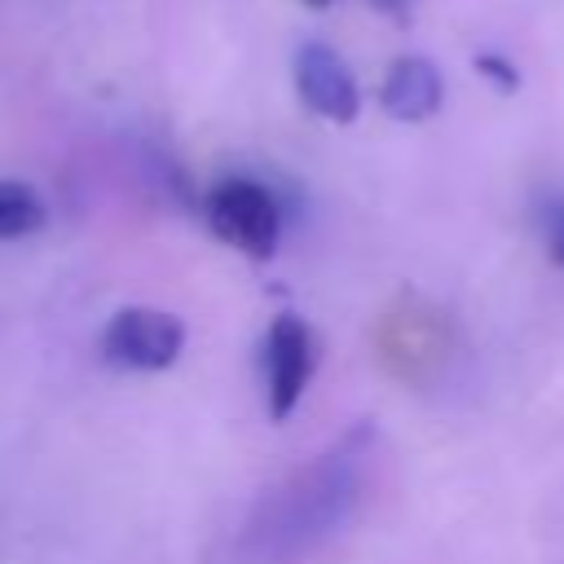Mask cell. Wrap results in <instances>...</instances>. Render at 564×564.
Returning <instances> with one entry per match:
<instances>
[{
    "instance_id": "9",
    "label": "cell",
    "mask_w": 564,
    "mask_h": 564,
    "mask_svg": "<svg viewBox=\"0 0 564 564\" xmlns=\"http://www.w3.org/2000/svg\"><path fill=\"white\" fill-rule=\"evenodd\" d=\"M542 242H546V256L564 269V203H551L546 216H542Z\"/></svg>"
},
{
    "instance_id": "5",
    "label": "cell",
    "mask_w": 564,
    "mask_h": 564,
    "mask_svg": "<svg viewBox=\"0 0 564 564\" xmlns=\"http://www.w3.org/2000/svg\"><path fill=\"white\" fill-rule=\"evenodd\" d=\"M291 70H295V93L313 115H322L330 123H352L357 119V110H361L357 79L330 44H317V40L300 44Z\"/></svg>"
},
{
    "instance_id": "11",
    "label": "cell",
    "mask_w": 564,
    "mask_h": 564,
    "mask_svg": "<svg viewBox=\"0 0 564 564\" xmlns=\"http://www.w3.org/2000/svg\"><path fill=\"white\" fill-rule=\"evenodd\" d=\"M300 4H308V9H326L330 0H300Z\"/></svg>"
},
{
    "instance_id": "6",
    "label": "cell",
    "mask_w": 564,
    "mask_h": 564,
    "mask_svg": "<svg viewBox=\"0 0 564 564\" xmlns=\"http://www.w3.org/2000/svg\"><path fill=\"white\" fill-rule=\"evenodd\" d=\"M441 97H445V79H441V70H436L427 57H419V53L397 57V62L388 66V75H383V88H379L383 110H388L392 119H401V123H423V119H432V115L441 110Z\"/></svg>"
},
{
    "instance_id": "2",
    "label": "cell",
    "mask_w": 564,
    "mask_h": 564,
    "mask_svg": "<svg viewBox=\"0 0 564 564\" xmlns=\"http://www.w3.org/2000/svg\"><path fill=\"white\" fill-rule=\"evenodd\" d=\"M207 225L234 251H242L251 260H269L282 238V207H278L273 189H264L260 181L225 176L207 194Z\"/></svg>"
},
{
    "instance_id": "4",
    "label": "cell",
    "mask_w": 564,
    "mask_h": 564,
    "mask_svg": "<svg viewBox=\"0 0 564 564\" xmlns=\"http://www.w3.org/2000/svg\"><path fill=\"white\" fill-rule=\"evenodd\" d=\"M313 366H317V344H313L308 322L295 313L273 317L264 335V392H269V414L278 423L300 405L313 379Z\"/></svg>"
},
{
    "instance_id": "10",
    "label": "cell",
    "mask_w": 564,
    "mask_h": 564,
    "mask_svg": "<svg viewBox=\"0 0 564 564\" xmlns=\"http://www.w3.org/2000/svg\"><path fill=\"white\" fill-rule=\"evenodd\" d=\"M370 4H375L379 13H388V18L405 22V18H410V4H414V0H370Z\"/></svg>"
},
{
    "instance_id": "3",
    "label": "cell",
    "mask_w": 564,
    "mask_h": 564,
    "mask_svg": "<svg viewBox=\"0 0 564 564\" xmlns=\"http://www.w3.org/2000/svg\"><path fill=\"white\" fill-rule=\"evenodd\" d=\"M181 348H185V322L150 304L119 308L101 330L106 361L123 370H167L181 357Z\"/></svg>"
},
{
    "instance_id": "1",
    "label": "cell",
    "mask_w": 564,
    "mask_h": 564,
    "mask_svg": "<svg viewBox=\"0 0 564 564\" xmlns=\"http://www.w3.org/2000/svg\"><path fill=\"white\" fill-rule=\"evenodd\" d=\"M361 485H366V432L348 436L339 449L322 454L286 489H278L251 538L264 542L269 560L300 555L313 542L339 533V524L357 511Z\"/></svg>"
},
{
    "instance_id": "7",
    "label": "cell",
    "mask_w": 564,
    "mask_h": 564,
    "mask_svg": "<svg viewBox=\"0 0 564 564\" xmlns=\"http://www.w3.org/2000/svg\"><path fill=\"white\" fill-rule=\"evenodd\" d=\"M44 225V203L22 181H0V238H26Z\"/></svg>"
},
{
    "instance_id": "8",
    "label": "cell",
    "mask_w": 564,
    "mask_h": 564,
    "mask_svg": "<svg viewBox=\"0 0 564 564\" xmlns=\"http://www.w3.org/2000/svg\"><path fill=\"white\" fill-rule=\"evenodd\" d=\"M476 70H480L485 79H494L498 93H516V88H520V70H516L502 53H476Z\"/></svg>"
}]
</instances>
